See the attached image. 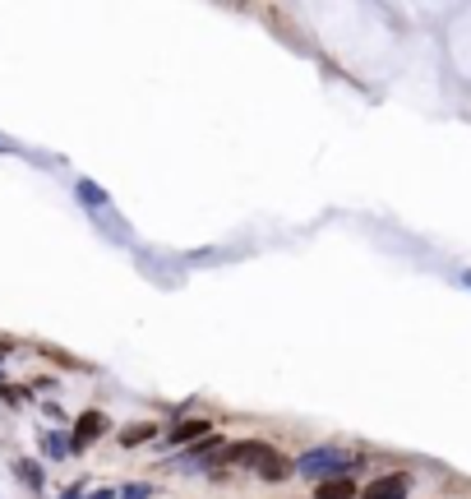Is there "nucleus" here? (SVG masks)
<instances>
[{
  "mask_svg": "<svg viewBox=\"0 0 471 499\" xmlns=\"http://www.w3.org/2000/svg\"><path fill=\"white\" fill-rule=\"evenodd\" d=\"M222 463L245 467V472H254V476H263V481H287V472H291L287 457H282V453H272V448H268V444H259V439L226 448V453H222Z\"/></svg>",
  "mask_w": 471,
  "mask_h": 499,
  "instance_id": "obj_1",
  "label": "nucleus"
},
{
  "mask_svg": "<svg viewBox=\"0 0 471 499\" xmlns=\"http://www.w3.org/2000/svg\"><path fill=\"white\" fill-rule=\"evenodd\" d=\"M204 430H208V426H204V420H194V426H180V430H176L171 439H176V444H185L189 435H204Z\"/></svg>",
  "mask_w": 471,
  "mask_h": 499,
  "instance_id": "obj_5",
  "label": "nucleus"
},
{
  "mask_svg": "<svg viewBox=\"0 0 471 499\" xmlns=\"http://www.w3.org/2000/svg\"><path fill=\"white\" fill-rule=\"evenodd\" d=\"M351 494H356V481H351V476L319 481V490H314V499H351Z\"/></svg>",
  "mask_w": 471,
  "mask_h": 499,
  "instance_id": "obj_4",
  "label": "nucleus"
},
{
  "mask_svg": "<svg viewBox=\"0 0 471 499\" xmlns=\"http://www.w3.org/2000/svg\"><path fill=\"white\" fill-rule=\"evenodd\" d=\"M346 467H351V453H342V448H314V453L296 457V476H324V481H333Z\"/></svg>",
  "mask_w": 471,
  "mask_h": 499,
  "instance_id": "obj_2",
  "label": "nucleus"
},
{
  "mask_svg": "<svg viewBox=\"0 0 471 499\" xmlns=\"http://www.w3.org/2000/svg\"><path fill=\"white\" fill-rule=\"evenodd\" d=\"M143 439H152V426H130L125 430V444H143Z\"/></svg>",
  "mask_w": 471,
  "mask_h": 499,
  "instance_id": "obj_6",
  "label": "nucleus"
},
{
  "mask_svg": "<svg viewBox=\"0 0 471 499\" xmlns=\"http://www.w3.org/2000/svg\"><path fill=\"white\" fill-rule=\"evenodd\" d=\"M407 490H411V476H407V472H388V476L370 481L365 499H407Z\"/></svg>",
  "mask_w": 471,
  "mask_h": 499,
  "instance_id": "obj_3",
  "label": "nucleus"
}]
</instances>
